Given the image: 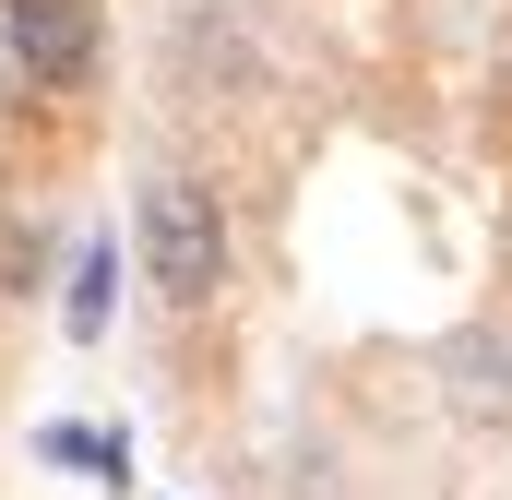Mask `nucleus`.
Segmentation results:
<instances>
[{"label":"nucleus","instance_id":"nucleus-3","mask_svg":"<svg viewBox=\"0 0 512 500\" xmlns=\"http://www.w3.org/2000/svg\"><path fill=\"white\" fill-rule=\"evenodd\" d=\"M108 310H120V250L84 239V262H72V346H96V334H108Z\"/></svg>","mask_w":512,"mask_h":500},{"label":"nucleus","instance_id":"nucleus-1","mask_svg":"<svg viewBox=\"0 0 512 500\" xmlns=\"http://www.w3.org/2000/svg\"><path fill=\"white\" fill-rule=\"evenodd\" d=\"M143 274H155V298H179V310H203V298L227 286V215H215L203 179H155V191H143Z\"/></svg>","mask_w":512,"mask_h":500},{"label":"nucleus","instance_id":"nucleus-4","mask_svg":"<svg viewBox=\"0 0 512 500\" xmlns=\"http://www.w3.org/2000/svg\"><path fill=\"white\" fill-rule=\"evenodd\" d=\"M36 453H48V465H84V477H120L131 465L120 429H36Z\"/></svg>","mask_w":512,"mask_h":500},{"label":"nucleus","instance_id":"nucleus-2","mask_svg":"<svg viewBox=\"0 0 512 500\" xmlns=\"http://www.w3.org/2000/svg\"><path fill=\"white\" fill-rule=\"evenodd\" d=\"M0 48L24 84H84L96 72V0H0Z\"/></svg>","mask_w":512,"mask_h":500}]
</instances>
